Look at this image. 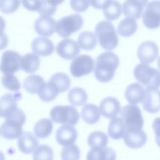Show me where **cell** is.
<instances>
[{
  "mask_svg": "<svg viewBox=\"0 0 160 160\" xmlns=\"http://www.w3.org/2000/svg\"><path fill=\"white\" fill-rule=\"evenodd\" d=\"M119 64V58L113 52L106 51L101 53L95 61L94 73L96 78L102 82L110 81Z\"/></svg>",
  "mask_w": 160,
  "mask_h": 160,
  "instance_id": "cell-1",
  "label": "cell"
},
{
  "mask_svg": "<svg viewBox=\"0 0 160 160\" xmlns=\"http://www.w3.org/2000/svg\"><path fill=\"white\" fill-rule=\"evenodd\" d=\"M26 121L24 111L18 108L11 114L7 117L1 124V135L7 139L19 138L22 134V126Z\"/></svg>",
  "mask_w": 160,
  "mask_h": 160,
  "instance_id": "cell-2",
  "label": "cell"
},
{
  "mask_svg": "<svg viewBox=\"0 0 160 160\" xmlns=\"http://www.w3.org/2000/svg\"><path fill=\"white\" fill-rule=\"evenodd\" d=\"M133 73L146 92L157 90L160 87V71L158 69L141 63L134 68Z\"/></svg>",
  "mask_w": 160,
  "mask_h": 160,
  "instance_id": "cell-3",
  "label": "cell"
},
{
  "mask_svg": "<svg viewBox=\"0 0 160 160\" xmlns=\"http://www.w3.org/2000/svg\"><path fill=\"white\" fill-rule=\"evenodd\" d=\"M95 34L101 46L106 50L117 47L118 36L113 24L109 21H101L95 27Z\"/></svg>",
  "mask_w": 160,
  "mask_h": 160,
  "instance_id": "cell-4",
  "label": "cell"
},
{
  "mask_svg": "<svg viewBox=\"0 0 160 160\" xmlns=\"http://www.w3.org/2000/svg\"><path fill=\"white\" fill-rule=\"evenodd\" d=\"M51 121L64 125H76L79 119L78 111L69 105H58L54 106L50 112Z\"/></svg>",
  "mask_w": 160,
  "mask_h": 160,
  "instance_id": "cell-5",
  "label": "cell"
},
{
  "mask_svg": "<svg viewBox=\"0 0 160 160\" xmlns=\"http://www.w3.org/2000/svg\"><path fill=\"white\" fill-rule=\"evenodd\" d=\"M83 25V18L80 14L65 16L56 22L55 31L62 38H68L79 31Z\"/></svg>",
  "mask_w": 160,
  "mask_h": 160,
  "instance_id": "cell-6",
  "label": "cell"
},
{
  "mask_svg": "<svg viewBox=\"0 0 160 160\" xmlns=\"http://www.w3.org/2000/svg\"><path fill=\"white\" fill-rule=\"evenodd\" d=\"M121 118L124 121L126 130H141L144 119L141 109L136 104H127L120 111Z\"/></svg>",
  "mask_w": 160,
  "mask_h": 160,
  "instance_id": "cell-7",
  "label": "cell"
},
{
  "mask_svg": "<svg viewBox=\"0 0 160 160\" xmlns=\"http://www.w3.org/2000/svg\"><path fill=\"white\" fill-rule=\"evenodd\" d=\"M94 66V59L89 55L81 54L74 58L70 64L71 74L76 78L90 74Z\"/></svg>",
  "mask_w": 160,
  "mask_h": 160,
  "instance_id": "cell-8",
  "label": "cell"
},
{
  "mask_svg": "<svg viewBox=\"0 0 160 160\" xmlns=\"http://www.w3.org/2000/svg\"><path fill=\"white\" fill-rule=\"evenodd\" d=\"M142 22L149 29H156L160 26V1L148 2L142 14Z\"/></svg>",
  "mask_w": 160,
  "mask_h": 160,
  "instance_id": "cell-9",
  "label": "cell"
},
{
  "mask_svg": "<svg viewBox=\"0 0 160 160\" xmlns=\"http://www.w3.org/2000/svg\"><path fill=\"white\" fill-rule=\"evenodd\" d=\"M21 56L16 51L8 50L4 51L1 58L0 70L5 74H13L18 72L20 67Z\"/></svg>",
  "mask_w": 160,
  "mask_h": 160,
  "instance_id": "cell-10",
  "label": "cell"
},
{
  "mask_svg": "<svg viewBox=\"0 0 160 160\" xmlns=\"http://www.w3.org/2000/svg\"><path fill=\"white\" fill-rule=\"evenodd\" d=\"M159 48L156 42L152 41H145L139 46L137 51L138 57L142 64H150L157 58Z\"/></svg>",
  "mask_w": 160,
  "mask_h": 160,
  "instance_id": "cell-11",
  "label": "cell"
},
{
  "mask_svg": "<svg viewBox=\"0 0 160 160\" xmlns=\"http://www.w3.org/2000/svg\"><path fill=\"white\" fill-rule=\"evenodd\" d=\"M21 99L19 92L8 93L0 98V117L6 118L18 108V101Z\"/></svg>",
  "mask_w": 160,
  "mask_h": 160,
  "instance_id": "cell-12",
  "label": "cell"
},
{
  "mask_svg": "<svg viewBox=\"0 0 160 160\" xmlns=\"http://www.w3.org/2000/svg\"><path fill=\"white\" fill-rule=\"evenodd\" d=\"M56 52L63 59H71L78 55L80 52V48L78 43L69 38H65L61 40L57 45Z\"/></svg>",
  "mask_w": 160,
  "mask_h": 160,
  "instance_id": "cell-13",
  "label": "cell"
},
{
  "mask_svg": "<svg viewBox=\"0 0 160 160\" xmlns=\"http://www.w3.org/2000/svg\"><path fill=\"white\" fill-rule=\"evenodd\" d=\"M99 109L104 117L113 119L120 112L121 109L120 102L116 98L108 96L101 101Z\"/></svg>",
  "mask_w": 160,
  "mask_h": 160,
  "instance_id": "cell-14",
  "label": "cell"
},
{
  "mask_svg": "<svg viewBox=\"0 0 160 160\" xmlns=\"http://www.w3.org/2000/svg\"><path fill=\"white\" fill-rule=\"evenodd\" d=\"M77 138V130L70 125H62L56 132V139L58 143L63 146L73 144Z\"/></svg>",
  "mask_w": 160,
  "mask_h": 160,
  "instance_id": "cell-15",
  "label": "cell"
},
{
  "mask_svg": "<svg viewBox=\"0 0 160 160\" xmlns=\"http://www.w3.org/2000/svg\"><path fill=\"white\" fill-rule=\"evenodd\" d=\"M148 139L146 134L141 130H126L123 140L125 144L132 149H138L143 146Z\"/></svg>",
  "mask_w": 160,
  "mask_h": 160,
  "instance_id": "cell-16",
  "label": "cell"
},
{
  "mask_svg": "<svg viewBox=\"0 0 160 160\" xmlns=\"http://www.w3.org/2000/svg\"><path fill=\"white\" fill-rule=\"evenodd\" d=\"M144 0H128L123 2L122 11L125 16L134 19H139L144 7L148 4Z\"/></svg>",
  "mask_w": 160,
  "mask_h": 160,
  "instance_id": "cell-17",
  "label": "cell"
},
{
  "mask_svg": "<svg viewBox=\"0 0 160 160\" xmlns=\"http://www.w3.org/2000/svg\"><path fill=\"white\" fill-rule=\"evenodd\" d=\"M56 24L55 19L41 16L35 21L34 26L38 34L42 36L49 37L54 32Z\"/></svg>",
  "mask_w": 160,
  "mask_h": 160,
  "instance_id": "cell-18",
  "label": "cell"
},
{
  "mask_svg": "<svg viewBox=\"0 0 160 160\" xmlns=\"http://www.w3.org/2000/svg\"><path fill=\"white\" fill-rule=\"evenodd\" d=\"M31 49L34 54L38 56H48L53 52L54 46L50 39L44 37H38L32 40Z\"/></svg>",
  "mask_w": 160,
  "mask_h": 160,
  "instance_id": "cell-19",
  "label": "cell"
},
{
  "mask_svg": "<svg viewBox=\"0 0 160 160\" xmlns=\"http://www.w3.org/2000/svg\"><path fill=\"white\" fill-rule=\"evenodd\" d=\"M146 91L138 82L129 84L125 90V98L131 104H136L144 101Z\"/></svg>",
  "mask_w": 160,
  "mask_h": 160,
  "instance_id": "cell-20",
  "label": "cell"
},
{
  "mask_svg": "<svg viewBox=\"0 0 160 160\" xmlns=\"http://www.w3.org/2000/svg\"><path fill=\"white\" fill-rule=\"evenodd\" d=\"M39 141L31 132H24L18 141L19 149L24 154L32 153L39 146Z\"/></svg>",
  "mask_w": 160,
  "mask_h": 160,
  "instance_id": "cell-21",
  "label": "cell"
},
{
  "mask_svg": "<svg viewBox=\"0 0 160 160\" xmlns=\"http://www.w3.org/2000/svg\"><path fill=\"white\" fill-rule=\"evenodd\" d=\"M142 102L143 108L148 112L156 113L160 110V91L146 92Z\"/></svg>",
  "mask_w": 160,
  "mask_h": 160,
  "instance_id": "cell-22",
  "label": "cell"
},
{
  "mask_svg": "<svg viewBox=\"0 0 160 160\" xmlns=\"http://www.w3.org/2000/svg\"><path fill=\"white\" fill-rule=\"evenodd\" d=\"M116 152L110 147L96 149H91L86 155V160H116Z\"/></svg>",
  "mask_w": 160,
  "mask_h": 160,
  "instance_id": "cell-23",
  "label": "cell"
},
{
  "mask_svg": "<svg viewBox=\"0 0 160 160\" xmlns=\"http://www.w3.org/2000/svg\"><path fill=\"white\" fill-rule=\"evenodd\" d=\"M40 65L39 57L34 53H27L21 59L20 67L24 72L33 73L36 72Z\"/></svg>",
  "mask_w": 160,
  "mask_h": 160,
  "instance_id": "cell-24",
  "label": "cell"
},
{
  "mask_svg": "<svg viewBox=\"0 0 160 160\" xmlns=\"http://www.w3.org/2000/svg\"><path fill=\"white\" fill-rule=\"evenodd\" d=\"M126 128L121 118L116 117L112 119L108 126V134L112 139H119L124 137Z\"/></svg>",
  "mask_w": 160,
  "mask_h": 160,
  "instance_id": "cell-25",
  "label": "cell"
},
{
  "mask_svg": "<svg viewBox=\"0 0 160 160\" xmlns=\"http://www.w3.org/2000/svg\"><path fill=\"white\" fill-rule=\"evenodd\" d=\"M81 117L84 121L89 124L96 123L100 118L99 108L91 103L85 104L81 109Z\"/></svg>",
  "mask_w": 160,
  "mask_h": 160,
  "instance_id": "cell-26",
  "label": "cell"
},
{
  "mask_svg": "<svg viewBox=\"0 0 160 160\" xmlns=\"http://www.w3.org/2000/svg\"><path fill=\"white\" fill-rule=\"evenodd\" d=\"M45 83L44 79L38 74L28 76L23 82V87L26 92L30 94H38Z\"/></svg>",
  "mask_w": 160,
  "mask_h": 160,
  "instance_id": "cell-27",
  "label": "cell"
},
{
  "mask_svg": "<svg viewBox=\"0 0 160 160\" xmlns=\"http://www.w3.org/2000/svg\"><path fill=\"white\" fill-rule=\"evenodd\" d=\"M53 124L51 119L44 118L37 121L34 126V133L38 138H48L52 132Z\"/></svg>",
  "mask_w": 160,
  "mask_h": 160,
  "instance_id": "cell-28",
  "label": "cell"
},
{
  "mask_svg": "<svg viewBox=\"0 0 160 160\" xmlns=\"http://www.w3.org/2000/svg\"><path fill=\"white\" fill-rule=\"evenodd\" d=\"M108 137L103 132L95 131L91 132L88 138V144L91 149H101L106 147Z\"/></svg>",
  "mask_w": 160,
  "mask_h": 160,
  "instance_id": "cell-29",
  "label": "cell"
},
{
  "mask_svg": "<svg viewBox=\"0 0 160 160\" xmlns=\"http://www.w3.org/2000/svg\"><path fill=\"white\" fill-rule=\"evenodd\" d=\"M138 29V23L135 19L126 18L122 19L117 26L118 32L124 37L132 36Z\"/></svg>",
  "mask_w": 160,
  "mask_h": 160,
  "instance_id": "cell-30",
  "label": "cell"
},
{
  "mask_svg": "<svg viewBox=\"0 0 160 160\" xmlns=\"http://www.w3.org/2000/svg\"><path fill=\"white\" fill-rule=\"evenodd\" d=\"M78 43L81 49L86 51L92 49L97 44V37L91 31H83L78 36Z\"/></svg>",
  "mask_w": 160,
  "mask_h": 160,
  "instance_id": "cell-31",
  "label": "cell"
},
{
  "mask_svg": "<svg viewBox=\"0 0 160 160\" xmlns=\"http://www.w3.org/2000/svg\"><path fill=\"white\" fill-rule=\"evenodd\" d=\"M49 81L56 87L59 92H65L71 86L70 78L68 74L62 72H56L52 75Z\"/></svg>",
  "mask_w": 160,
  "mask_h": 160,
  "instance_id": "cell-32",
  "label": "cell"
},
{
  "mask_svg": "<svg viewBox=\"0 0 160 160\" xmlns=\"http://www.w3.org/2000/svg\"><path fill=\"white\" fill-rule=\"evenodd\" d=\"M103 14L107 20L113 21L118 19L121 14V4L117 1H108L102 9Z\"/></svg>",
  "mask_w": 160,
  "mask_h": 160,
  "instance_id": "cell-33",
  "label": "cell"
},
{
  "mask_svg": "<svg viewBox=\"0 0 160 160\" xmlns=\"http://www.w3.org/2000/svg\"><path fill=\"white\" fill-rule=\"evenodd\" d=\"M68 98L72 106H80L86 102L88 94L84 89L81 88H74L69 90Z\"/></svg>",
  "mask_w": 160,
  "mask_h": 160,
  "instance_id": "cell-34",
  "label": "cell"
},
{
  "mask_svg": "<svg viewBox=\"0 0 160 160\" xmlns=\"http://www.w3.org/2000/svg\"><path fill=\"white\" fill-rule=\"evenodd\" d=\"M59 91L56 87L51 82H45L38 92L39 98L46 102L54 100L58 95Z\"/></svg>",
  "mask_w": 160,
  "mask_h": 160,
  "instance_id": "cell-35",
  "label": "cell"
},
{
  "mask_svg": "<svg viewBox=\"0 0 160 160\" xmlns=\"http://www.w3.org/2000/svg\"><path fill=\"white\" fill-rule=\"evenodd\" d=\"M62 2V1L55 0L41 1L38 12L41 16L51 17L56 12L58 5Z\"/></svg>",
  "mask_w": 160,
  "mask_h": 160,
  "instance_id": "cell-36",
  "label": "cell"
},
{
  "mask_svg": "<svg viewBox=\"0 0 160 160\" xmlns=\"http://www.w3.org/2000/svg\"><path fill=\"white\" fill-rule=\"evenodd\" d=\"M53 151L47 144L39 146L32 154V160H52Z\"/></svg>",
  "mask_w": 160,
  "mask_h": 160,
  "instance_id": "cell-37",
  "label": "cell"
},
{
  "mask_svg": "<svg viewBox=\"0 0 160 160\" xmlns=\"http://www.w3.org/2000/svg\"><path fill=\"white\" fill-rule=\"evenodd\" d=\"M1 83L7 89L18 92L21 88V84L17 77L13 74H5L1 78Z\"/></svg>",
  "mask_w": 160,
  "mask_h": 160,
  "instance_id": "cell-38",
  "label": "cell"
},
{
  "mask_svg": "<svg viewBox=\"0 0 160 160\" xmlns=\"http://www.w3.org/2000/svg\"><path fill=\"white\" fill-rule=\"evenodd\" d=\"M80 149L76 144L65 146L61 149V157L62 160H79Z\"/></svg>",
  "mask_w": 160,
  "mask_h": 160,
  "instance_id": "cell-39",
  "label": "cell"
},
{
  "mask_svg": "<svg viewBox=\"0 0 160 160\" xmlns=\"http://www.w3.org/2000/svg\"><path fill=\"white\" fill-rule=\"evenodd\" d=\"M20 1L16 0L1 1L0 10L1 12L6 14L14 12L19 7Z\"/></svg>",
  "mask_w": 160,
  "mask_h": 160,
  "instance_id": "cell-40",
  "label": "cell"
},
{
  "mask_svg": "<svg viewBox=\"0 0 160 160\" xmlns=\"http://www.w3.org/2000/svg\"><path fill=\"white\" fill-rule=\"evenodd\" d=\"M70 5L74 11L83 12L85 11L90 6V1L84 0H72L70 1Z\"/></svg>",
  "mask_w": 160,
  "mask_h": 160,
  "instance_id": "cell-41",
  "label": "cell"
},
{
  "mask_svg": "<svg viewBox=\"0 0 160 160\" xmlns=\"http://www.w3.org/2000/svg\"><path fill=\"white\" fill-rule=\"evenodd\" d=\"M152 127L155 133L156 144L160 147V118H156L152 124Z\"/></svg>",
  "mask_w": 160,
  "mask_h": 160,
  "instance_id": "cell-42",
  "label": "cell"
},
{
  "mask_svg": "<svg viewBox=\"0 0 160 160\" xmlns=\"http://www.w3.org/2000/svg\"><path fill=\"white\" fill-rule=\"evenodd\" d=\"M41 1H22L21 2L24 7L28 10L32 11H38Z\"/></svg>",
  "mask_w": 160,
  "mask_h": 160,
  "instance_id": "cell-43",
  "label": "cell"
},
{
  "mask_svg": "<svg viewBox=\"0 0 160 160\" xmlns=\"http://www.w3.org/2000/svg\"><path fill=\"white\" fill-rule=\"evenodd\" d=\"M8 44V38L4 33L0 34V50H2L6 48Z\"/></svg>",
  "mask_w": 160,
  "mask_h": 160,
  "instance_id": "cell-44",
  "label": "cell"
},
{
  "mask_svg": "<svg viewBox=\"0 0 160 160\" xmlns=\"http://www.w3.org/2000/svg\"><path fill=\"white\" fill-rule=\"evenodd\" d=\"M108 1H91L90 4L96 9H103Z\"/></svg>",
  "mask_w": 160,
  "mask_h": 160,
  "instance_id": "cell-45",
  "label": "cell"
},
{
  "mask_svg": "<svg viewBox=\"0 0 160 160\" xmlns=\"http://www.w3.org/2000/svg\"><path fill=\"white\" fill-rule=\"evenodd\" d=\"M6 22L4 18L0 16V34L4 32V30L5 29Z\"/></svg>",
  "mask_w": 160,
  "mask_h": 160,
  "instance_id": "cell-46",
  "label": "cell"
},
{
  "mask_svg": "<svg viewBox=\"0 0 160 160\" xmlns=\"http://www.w3.org/2000/svg\"><path fill=\"white\" fill-rule=\"evenodd\" d=\"M0 160H5V156L2 152L0 151Z\"/></svg>",
  "mask_w": 160,
  "mask_h": 160,
  "instance_id": "cell-47",
  "label": "cell"
},
{
  "mask_svg": "<svg viewBox=\"0 0 160 160\" xmlns=\"http://www.w3.org/2000/svg\"><path fill=\"white\" fill-rule=\"evenodd\" d=\"M157 64H158V68H159V70H160V56H159V58H158V59Z\"/></svg>",
  "mask_w": 160,
  "mask_h": 160,
  "instance_id": "cell-48",
  "label": "cell"
},
{
  "mask_svg": "<svg viewBox=\"0 0 160 160\" xmlns=\"http://www.w3.org/2000/svg\"><path fill=\"white\" fill-rule=\"evenodd\" d=\"M1 129H0V134H1Z\"/></svg>",
  "mask_w": 160,
  "mask_h": 160,
  "instance_id": "cell-49",
  "label": "cell"
}]
</instances>
